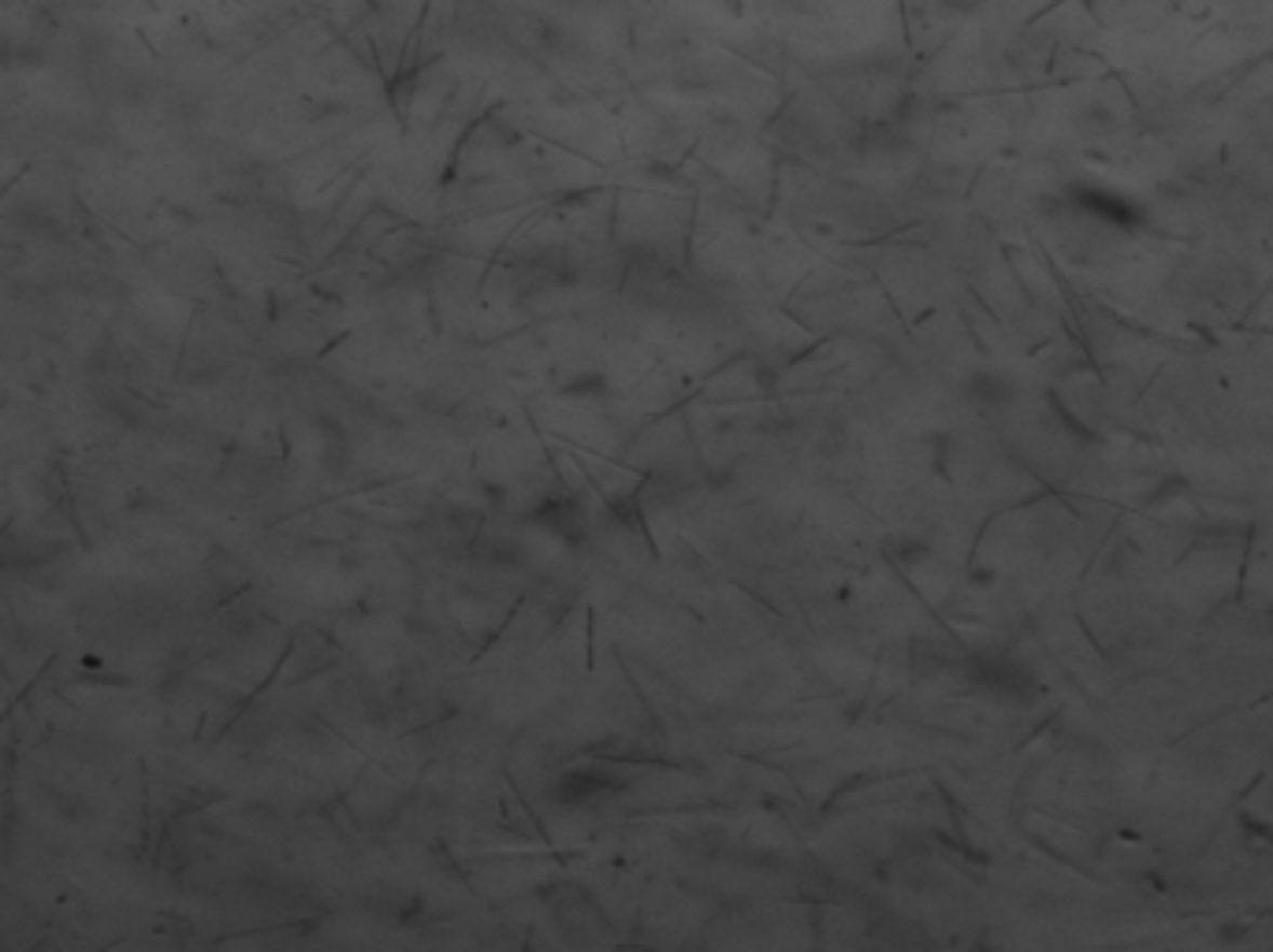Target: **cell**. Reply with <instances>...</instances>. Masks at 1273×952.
I'll return each mask as SVG.
<instances>
[{
	"label": "cell",
	"mask_w": 1273,
	"mask_h": 952,
	"mask_svg": "<svg viewBox=\"0 0 1273 952\" xmlns=\"http://www.w3.org/2000/svg\"><path fill=\"white\" fill-rule=\"evenodd\" d=\"M1087 209H1091L1095 216H1106V220H1113L1117 227H1133L1136 224V205L1125 198H1110V193H1087Z\"/></svg>",
	"instance_id": "obj_1"
}]
</instances>
